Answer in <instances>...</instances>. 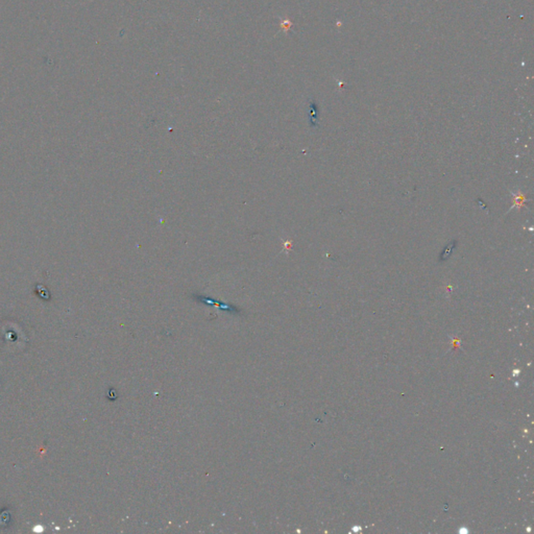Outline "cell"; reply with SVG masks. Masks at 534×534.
I'll use <instances>...</instances> for the list:
<instances>
[{"label": "cell", "mask_w": 534, "mask_h": 534, "mask_svg": "<svg viewBox=\"0 0 534 534\" xmlns=\"http://www.w3.org/2000/svg\"><path fill=\"white\" fill-rule=\"evenodd\" d=\"M455 247H456V241L455 240L450 241L448 245L446 246L445 250L442 252V255H440V261H442V260L443 261L448 260L450 258L451 255H452V253H453V250L455 249Z\"/></svg>", "instance_id": "6da1fadb"}]
</instances>
